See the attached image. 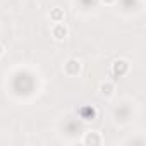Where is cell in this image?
Segmentation results:
<instances>
[{"label":"cell","mask_w":146,"mask_h":146,"mask_svg":"<svg viewBox=\"0 0 146 146\" xmlns=\"http://www.w3.org/2000/svg\"><path fill=\"white\" fill-rule=\"evenodd\" d=\"M0 53H2V46H0Z\"/></svg>","instance_id":"cell-3"},{"label":"cell","mask_w":146,"mask_h":146,"mask_svg":"<svg viewBox=\"0 0 146 146\" xmlns=\"http://www.w3.org/2000/svg\"><path fill=\"white\" fill-rule=\"evenodd\" d=\"M53 35H55V38H58V40H60V38H65V35H67V29H65L64 26H60V24H58V26L53 29Z\"/></svg>","instance_id":"cell-1"},{"label":"cell","mask_w":146,"mask_h":146,"mask_svg":"<svg viewBox=\"0 0 146 146\" xmlns=\"http://www.w3.org/2000/svg\"><path fill=\"white\" fill-rule=\"evenodd\" d=\"M102 93L103 95H110L112 93V86L110 84H102Z\"/></svg>","instance_id":"cell-2"}]
</instances>
